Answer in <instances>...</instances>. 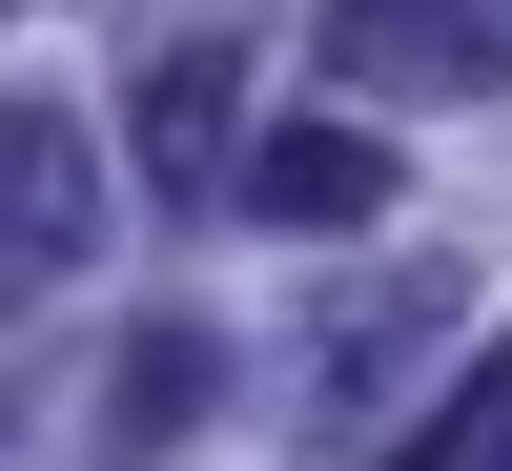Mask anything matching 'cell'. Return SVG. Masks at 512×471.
Listing matches in <instances>:
<instances>
[{"label":"cell","instance_id":"obj_4","mask_svg":"<svg viewBox=\"0 0 512 471\" xmlns=\"http://www.w3.org/2000/svg\"><path fill=\"white\" fill-rule=\"evenodd\" d=\"M144 164H164V185H246V164H226V41H164V62H144Z\"/></svg>","mask_w":512,"mask_h":471},{"label":"cell","instance_id":"obj_3","mask_svg":"<svg viewBox=\"0 0 512 471\" xmlns=\"http://www.w3.org/2000/svg\"><path fill=\"white\" fill-rule=\"evenodd\" d=\"M390 205V144L369 123H267L246 144V226H369Z\"/></svg>","mask_w":512,"mask_h":471},{"label":"cell","instance_id":"obj_1","mask_svg":"<svg viewBox=\"0 0 512 471\" xmlns=\"http://www.w3.org/2000/svg\"><path fill=\"white\" fill-rule=\"evenodd\" d=\"M82 246H103V144H82V103H0V308L82 287Z\"/></svg>","mask_w":512,"mask_h":471},{"label":"cell","instance_id":"obj_5","mask_svg":"<svg viewBox=\"0 0 512 471\" xmlns=\"http://www.w3.org/2000/svg\"><path fill=\"white\" fill-rule=\"evenodd\" d=\"M390 471H512V328H492L472 369H451L431 410H410V451H390Z\"/></svg>","mask_w":512,"mask_h":471},{"label":"cell","instance_id":"obj_2","mask_svg":"<svg viewBox=\"0 0 512 471\" xmlns=\"http://www.w3.org/2000/svg\"><path fill=\"white\" fill-rule=\"evenodd\" d=\"M328 62L369 82V103H472V82H512V0H328Z\"/></svg>","mask_w":512,"mask_h":471}]
</instances>
